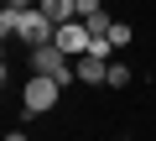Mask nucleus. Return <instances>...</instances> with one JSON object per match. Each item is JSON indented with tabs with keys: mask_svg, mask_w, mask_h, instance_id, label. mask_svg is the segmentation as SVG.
I'll use <instances>...</instances> for the list:
<instances>
[{
	"mask_svg": "<svg viewBox=\"0 0 156 141\" xmlns=\"http://www.w3.org/2000/svg\"><path fill=\"white\" fill-rule=\"evenodd\" d=\"M37 11H42V16H52V21L62 26V21H73V16H78V0H37Z\"/></svg>",
	"mask_w": 156,
	"mask_h": 141,
	"instance_id": "obj_6",
	"label": "nucleus"
},
{
	"mask_svg": "<svg viewBox=\"0 0 156 141\" xmlns=\"http://www.w3.org/2000/svg\"><path fill=\"white\" fill-rule=\"evenodd\" d=\"M89 42H94L89 21H78V16H73V21H62V26H57V47H62L68 58H83V52H89Z\"/></svg>",
	"mask_w": 156,
	"mask_h": 141,
	"instance_id": "obj_4",
	"label": "nucleus"
},
{
	"mask_svg": "<svg viewBox=\"0 0 156 141\" xmlns=\"http://www.w3.org/2000/svg\"><path fill=\"white\" fill-rule=\"evenodd\" d=\"M57 99H62V84L47 79V73H31V79L21 84V110H26V115H47Z\"/></svg>",
	"mask_w": 156,
	"mask_h": 141,
	"instance_id": "obj_2",
	"label": "nucleus"
},
{
	"mask_svg": "<svg viewBox=\"0 0 156 141\" xmlns=\"http://www.w3.org/2000/svg\"><path fill=\"white\" fill-rule=\"evenodd\" d=\"M135 79V68H125V63H109V89H125Z\"/></svg>",
	"mask_w": 156,
	"mask_h": 141,
	"instance_id": "obj_7",
	"label": "nucleus"
},
{
	"mask_svg": "<svg viewBox=\"0 0 156 141\" xmlns=\"http://www.w3.org/2000/svg\"><path fill=\"white\" fill-rule=\"evenodd\" d=\"M78 79H83V84H109V63L94 58V52H83V58H78Z\"/></svg>",
	"mask_w": 156,
	"mask_h": 141,
	"instance_id": "obj_5",
	"label": "nucleus"
},
{
	"mask_svg": "<svg viewBox=\"0 0 156 141\" xmlns=\"http://www.w3.org/2000/svg\"><path fill=\"white\" fill-rule=\"evenodd\" d=\"M5 141H26V131H11V136H5Z\"/></svg>",
	"mask_w": 156,
	"mask_h": 141,
	"instance_id": "obj_11",
	"label": "nucleus"
},
{
	"mask_svg": "<svg viewBox=\"0 0 156 141\" xmlns=\"http://www.w3.org/2000/svg\"><path fill=\"white\" fill-rule=\"evenodd\" d=\"M16 42H26V47H47V42H57V21L42 16V11H21V21H16Z\"/></svg>",
	"mask_w": 156,
	"mask_h": 141,
	"instance_id": "obj_3",
	"label": "nucleus"
},
{
	"mask_svg": "<svg viewBox=\"0 0 156 141\" xmlns=\"http://www.w3.org/2000/svg\"><path fill=\"white\" fill-rule=\"evenodd\" d=\"M104 11V0H78V21H89V16H99Z\"/></svg>",
	"mask_w": 156,
	"mask_h": 141,
	"instance_id": "obj_9",
	"label": "nucleus"
},
{
	"mask_svg": "<svg viewBox=\"0 0 156 141\" xmlns=\"http://www.w3.org/2000/svg\"><path fill=\"white\" fill-rule=\"evenodd\" d=\"M130 37H135V32H130L125 21H115V26H109V42H115V47H130Z\"/></svg>",
	"mask_w": 156,
	"mask_h": 141,
	"instance_id": "obj_8",
	"label": "nucleus"
},
{
	"mask_svg": "<svg viewBox=\"0 0 156 141\" xmlns=\"http://www.w3.org/2000/svg\"><path fill=\"white\" fill-rule=\"evenodd\" d=\"M5 11H37V0H5Z\"/></svg>",
	"mask_w": 156,
	"mask_h": 141,
	"instance_id": "obj_10",
	"label": "nucleus"
},
{
	"mask_svg": "<svg viewBox=\"0 0 156 141\" xmlns=\"http://www.w3.org/2000/svg\"><path fill=\"white\" fill-rule=\"evenodd\" d=\"M31 73H47V79H57L62 89L78 79V58H68L57 42H47V47H31Z\"/></svg>",
	"mask_w": 156,
	"mask_h": 141,
	"instance_id": "obj_1",
	"label": "nucleus"
}]
</instances>
